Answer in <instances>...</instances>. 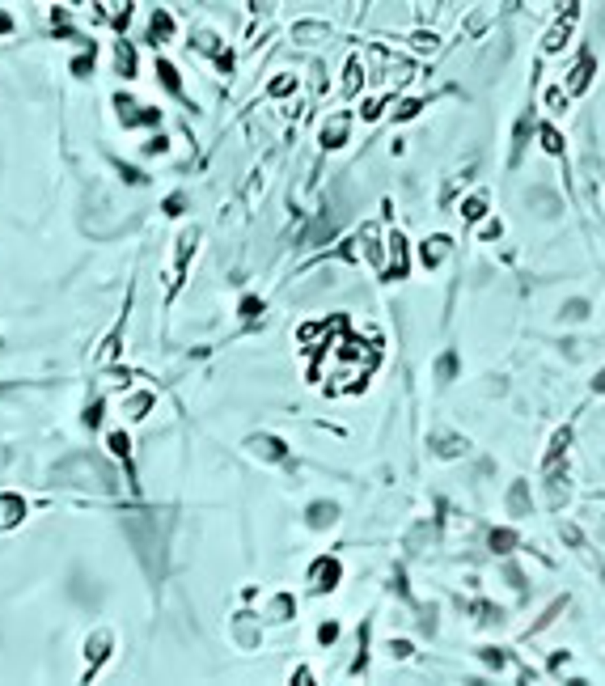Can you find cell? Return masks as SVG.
I'll list each match as a JSON object with an SVG mask.
<instances>
[{"mask_svg": "<svg viewBox=\"0 0 605 686\" xmlns=\"http://www.w3.org/2000/svg\"><path fill=\"white\" fill-rule=\"evenodd\" d=\"M563 318H571V322H576V318H589V301H567Z\"/></svg>", "mask_w": 605, "mask_h": 686, "instance_id": "37", "label": "cell"}, {"mask_svg": "<svg viewBox=\"0 0 605 686\" xmlns=\"http://www.w3.org/2000/svg\"><path fill=\"white\" fill-rule=\"evenodd\" d=\"M115 110H119V123L123 128H144V123H161V110L157 106H144L128 93H115Z\"/></svg>", "mask_w": 605, "mask_h": 686, "instance_id": "1", "label": "cell"}, {"mask_svg": "<svg viewBox=\"0 0 605 686\" xmlns=\"http://www.w3.org/2000/svg\"><path fill=\"white\" fill-rule=\"evenodd\" d=\"M313 38H331V26H322V21H300L296 43H313Z\"/></svg>", "mask_w": 605, "mask_h": 686, "instance_id": "18", "label": "cell"}, {"mask_svg": "<svg viewBox=\"0 0 605 686\" xmlns=\"http://www.w3.org/2000/svg\"><path fill=\"white\" fill-rule=\"evenodd\" d=\"M571 17H576V5H571V9H567V17H563V21H559V26H554V30H550V34H546V51H559V47H563V43H567V34H571Z\"/></svg>", "mask_w": 605, "mask_h": 686, "instance_id": "13", "label": "cell"}, {"mask_svg": "<svg viewBox=\"0 0 605 686\" xmlns=\"http://www.w3.org/2000/svg\"><path fill=\"white\" fill-rule=\"evenodd\" d=\"M26 500H21L17 492H5V496H0V530H13V525H21V521H26Z\"/></svg>", "mask_w": 605, "mask_h": 686, "instance_id": "4", "label": "cell"}, {"mask_svg": "<svg viewBox=\"0 0 605 686\" xmlns=\"http://www.w3.org/2000/svg\"><path fill=\"white\" fill-rule=\"evenodd\" d=\"M593 390H597V394H605V369H601V373L593 377Z\"/></svg>", "mask_w": 605, "mask_h": 686, "instance_id": "51", "label": "cell"}, {"mask_svg": "<svg viewBox=\"0 0 605 686\" xmlns=\"http://www.w3.org/2000/svg\"><path fill=\"white\" fill-rule=\"evenodd\" d=\"M390 652H394V657H411V644H407V640H394Z\"/></svg>", "mask_w": 605, "mask_h": 686, "instance_id": "46", "label": "cell"}, {"mask_svg": "<svg viewBox=\"0 0 605 686\" xmlns=\"http://www.w3.org/2000/svg\"><path fill=\"white\" fill-rule=\"evenodd\" d=\"M157 81H161L165 93H174V97L182 93V77H178V68H174L169 60H157Z\"/></svg>", "mask_w": 605, "mask_h": 686, "instance_id": "10", "label": "cell"}, {"mask_svg": "<svg viewBox=\"0 0 605 686\" xmlns=\"http://www.w3.org/2000/svg\"><path fill=\"white\" fill-rule=\"evenodd\" d=\"M106 445H110V453H115V458H132V436H128V432H110Z\"/></svg>", "mask_w": 605, "mask_h": 686, "instance_id": "24", "label": "cell"}, {"mask_svg": "<svg viewBox=\"0 0 605 686\" xmlns=\"http://www.w3.org/2000/svg\"><path fill=\"white\" fill-rule=\"evenodd\" d=\"M512 547H517V534H512V530H495V534H491V551H495V555H508Z\"/></svg>", "mask_w": 605, "mask_h": 686, "instance_id": "23", "label": "cell"}, {"mask_svg": "<svg viewBox=\"0 0 605 686\" xmlns=\"http://www.w3.org/2000/svg\"><path fill=\"white\" fill-rule=\"evenodd\" d=\"M538 136H542V149H546V153H563V136L554 132V128H542Z\"/></svg>", "mask_w": 605, "mask_h": 686, "instance_id": "28", "label": "cell"}, {"mask_svg": "<svg viewBox=\"0 0 605 686\" xmlns=\"http://www.w3.org/2000/svg\"><path fill=\"white\" fill-rule=\"evenodd\" d=\"M191 47H199V51H204V56H220V51H224V47H220V38H216L212 30H199Z\"/></svg>", "mask_w": 605, "mask_h": 686, "instance_id": "21", "label": "cell"}, {"mask_svg": "<svg viewBox=\"0 0 605 686\" xmlns=\"http://www.w3.org/2000/svg\"><path fill=\"white\" fill-rule=\"evenodd\" d=\"M508 508L517 512V517H525V512H529V487H525V479H517V483H512V492H508Z\"/></svg>", "mask_w": 605, "mask_h": 686, "instance_id": "17", "label": "cell"}, {"mask_svg": "<svg viewBox=\"0 0 605 686\" xmlns=\"http://www.w3.org/2000/svg\"><path fill=\"white\" fill-rule=\"evenodd\" d=\"M364 635H368V627H364V631H360V640H364ZM364 665H368V652H360V657H356V661H351V674H360V670H364Z\"/></svg>", "mask_w": 605, "mask_h": 686, "instance_id": "44", "label": "cell"}, {"mask_svg": "<svg viewBox=\"0 0 605 686\" xmlns=\"http://www.w3.org/2000/svg\"><path fill=\"white\" fill-rule=\"evenodd\" d=\"M335 521H339V504L335 500H313L309 512H305V525L309 530H326V525H335Z\"/></svg>", "mask_w": 605, "mask_h": 686, "instance_id": "6", "label": "cell"}, {"mask_svg": "<svg viewBox=\"0 0 605 686\" xmlns=\"http://www.w3.org/2000/svg\"><path fill=\"white\" fill-rule=\"evenodd\" d=\"M499 233H503V225H499V220H491V225L483 229V237H487V241H491V237H499Z\"/></svg>", "mask_w": 605, "mask_h": 686, "instance_id": "50", "label": "cell"}, {"mask_svg": "<svg viewBox=\"0 0 605 686\" xmlns=\"http://www.w3.org/2000/svg\"><path fill=\"white\" fill-rule=\"evenodd\" d=\"M115 68H119V72H123V77H128V81L136 77V51H132L128 43H119V47H115Z\"/></svg>", "mask_w": 605, "mask_h": 686, "instance_id": "15", "label": "cell"}, {"mask_svg": "<svg viewBox=\"0 0 605 686\" xmlns=\"http://www.w3.org/2000/svg\"><path fill=\"white\" fill-rule=\"evenodd\" d=\"M144 153H165V140H161V136H153V140L144 144Z\"/></svg>", "mask_w": 605, "mask_h": 686, "instance_id": "48", "label": "cell"}, {"mask_svg": "<svg viewBox=\"0 0 605 686\" xmlns=\"http://www.w3.org/2000/svg\"><path fill=\"white\" fill-rule=\"evenodd\" d=\"M72 72H77V77H89V72H93V51H85V56L72 60Z\"/></svg>", "mask_w": 605, "mask_h": 686, "instance_id": "34", "label": "cell"}, {"mask_svg": "<svg viewBox=\"0 0 605 686\" xmlns=\"http://www.w3.org/2000/svg\"><path fill=\"white\" fill-rule=\"evenodd\" d=\"M115 165H119V178L123 182H144V174H140L136 165H123V161H115Z\"/></svg>", "mask_w": 605, "mask_h": 686, "instance_id": "41", "label": "cell"}, {"mask_svg": "<svg viewBox=\"0 0 605 686\" xmlns=\"http://www.w3.org/2000/svg\"><path fill=\"white\" fill-rule=\"evenodd\" d=\"M419 110H423L419 97H407V102H398V106H394V115H398V119H415Z\"/></svg>", "mask_w": 605, "mask_h": 686, "instance_id": "30", "label": "cell"}, {"mask_svg": "<svg viewBox=\"0 0 605 686\" xmlns=\"http://www.w3.org/2000/svg\"><path fill=\"white\" fill-rule=\"evenodd\" d=\"M318 640H322V644H335V640H339V623H322V627H318Z\"/></svg>", "mask_w": 605, "mask_h": 686, "instance_id": "40", "label": "cell"}, {"mask_svg": "<svg viewBox=\"0 0 605 686\" xmlns=\"http://www.w3.org/2000/svg\"><path fill=\"white\" fill-rule=\"evenodd\" d=\"M411 43H415V47H423V51H427V47L436 51V34H432V30H415V34H411Z\"/></svg>", "mask_w": 605, "mask_h": 686, "instance_id": "39", "label": "cell"}, {"mask_svg": "<svg viewBox=\"0 0 605 686\" xmlns=\"http://www.w3.org/2000/svg\"><path fill=\"white\" fill-rule=\"evenodd\" d=\"M195 246H199V229H182L178 233V267H187V259H191Z\"/></svg>", "mask_w": 605, "mask_h": 686, "instance_id": "19", "label": "cell"}, {"mask_svg": "<svg viewBox=\"0 0 605 686\" xmlns=\"http://www.w3.org/2000/svg\"><path fill=\"white\" fill-rule=\"evenodd\" d=\"M432 449H436L440 458H458V453H466V440L453 436V432H440V436L432 440Z\"/></svg>", "mask_w": 605, "mask_h": 686, "instance_id": "12", "label": "cell"}, {"mask_svg": "<svg viewBox=\"0 0 605 686\" xmlns=\"http://www.w3.org/2000/svg\"><path fill=\"white\" fill-rule=\"evenodd\" d=\"M360 241H364V255H368L377 267H381V246H377V225H364V229H360Z\"/></svg>", "mask_w": 605, "mask_h": 686, "instance_id": "20", "label": "cell"}, {"mask_svg": "<svg viewBox=\"0 0 605 686\" xmlns=\"http://www.w3.org/2000/svg\"><path fill=\"white\" fill-rule=\"evenodd\" d=\"M292 85H296V77H275V81H271V97H284V93H292Z\"/></svg>", "mask_w": 605, "mask_h": 686, "instance_id": "35", "label": "cell"}, {"mask_svg": "<svg viewBox=\"0 0 605 686\" xmlns=\"http://www.w3.org/2000/svg\"><path fill=\"white\" fill-rule=\"evenodd\" d=\"M237 314H241V318H259V314H263V301H259V297H241Z\"/></svg>", "mask_w": 605, "mask_h": 686, "instance_id": "31", "label": "cell"}, {"mask_svg": "<svg viewBox=\"0 0 605 686\" xmlns=\"http://www.w3.org/2000/svg\"><path fill=\"white\" fill-rule=\"evenodd\" d=\"M271 619H275V623H284V619H292V598H288V593H280V598H275V602H271Z\"/></svg>", "mask_w": 605, "mask_h": 686, "instance_id": "26", "label": "cell"}, {"mask_svg": "<svg viewBox=\"0 0 605 686\" xmlns=\"http://www.w3.org/2000/svg\"><path fill=\"white\" fill-rule=\"evenodd\" d=\"M483 212H487V200H483V195H470V200L462 204V216H466V220H478Z\"/></svg>", "mask_w": 605, "mask_h": 686, "instance_id": "27", "label": "cell"}, {"mask_svg": "<svg viewBox=\"0 0 605 686\" xmlns=\"http://www.w3.org/2000/svg\"><path fill=\"white\" fill-rule=\"evenodd\" d=\"M182 208H187L182 195H169V200H165V216H182Z\"/></svg>", "mask_w": 605, "mask_h": 686, "instance_id": "42", "label": "cell"}, {"mask_svg": "<svg viewBox=\"0 0 605 686\" xmlns=\"http://www.w3.org/2000/svg\"><path fill=\"white\" fill-rule=\"evenodd\" d=\"M339 576H343V568H339V559H331V555H322V559L313 563V568H309V580H313V589H318V593L335 589Z\"/></svg>", "mask_w": 605, "mask_h": 686, "instance_id": "2", "label": "cell"}, {"mask_svg": "<svg viewBox=\"0 0 605 686\" xmlns=\"http://www.w3.org/2000/svg\"><path fill=\"white\" fill-rule=\"evenodd\" d=\"M148 407H153V394H132V399H128V415H136V420H140V415H148Z\"/></svg>", "mask_w": 605, "mask_h": 686, "instance_id": "29", "label": "cell"}, {"mask_svg": "<svg viewBox=\"0 0 605 686\" xmlns=\"http://www.w3.org/2000/svg\"><path fill=\"white\" fill-rule=\"evenodd\" d=\"M567 445H571V428H559V432L550 436V449H546V466H554V462L563 458V449H567Z\"/></svg>", "mask_w": 605, "mask_h": 686, "instance_id": "16", "label": "cell"}, {"mask_svg": "<svg viewBox=\"0 0 605 686\" xmlns=\"http://www.w3.org/2000/svg\"><path fill=\"white\" fill-rule=\"evenodd\" d=\"M246 445L254 449L259 458H267V462H288V445H284L280 436H267V432H263V436H250Z\"/></svg>", "mask_w": 605, "mask_h": 686, "instance_id": "5", "label": "cell"}, {"mask_svg": "<svg viewBox=\"0 0 605 686\" xmlns=\"http://www.w3.org/2000/svg\"><path fill=\"white\" fill-rule=\"evenodd\" d=\"M419 255H423V263H427V267H436V263L449 255V237H427Z\"/></svg>", "mask_w": 605, "mask_h": 686, "instance_id": "14", "label": "cell"}, {"mask_svg": "<svg viewBox=\"0 0 605 686\" xmlns=\"http://www.w3.org/2000/svg\"><path fill=\"white\" fill-rule=\"evenodd\" d=\"M483 661H487L491 670H503V665H508V657H503L499 648H483Z\"/></svg>", "mask_w": 605, "mask_h": 686, "instance_id": "38", "label": "cell"}, {"mask_svg": "<svg viewBox=\"0 0 605 686\" xmlns=\"http://www.w3.org/2000/svg\"><path fill=\"white\" fill-rule=\"evenodd\" d=\"M81 420H85V428H97V424H102V403L93 399V403L85 407V415H81Z\"/></svg>", "mask_w": 605, "mask_h": 686, "instance_id": "32", "label": "cell"}, {"mask_svg": "<svg viewBox=\"0 0 605 686\" xmlns=\"http://www.w3.org/2000/svg\"><path fill=\"white\" fill-rule=\"evenodd\" d=\"M436 373H440V377L449 381L453 373H458V356H453V352H444V356H440V364H436Z\"/></svg>", "mask_w": 605, "mask_h": 686, "instance_id": "33", "label": "cell"}, {"mask_svg": "<svg viewBox=\"0 0 605 686\" xmlns=\"http://www.w3.org/2000/svg\"><path fill=\"white\" fill-rule=\"evenodd\" d=\"M347 123H351L347 115H335V119H326V123H322V149H339V144L347 140Z\"/></svg>", "mask_w": 605, "mask_h": 686, "instance_id": "8", "label": "cell"}, {"mask_svg": "<svg viewBox=\"0 0 605 686\" xmlns=\"http://www.w3.org/2000/svg\"><path fill=\"white\" fill-rule=\"evenodd\" d=\"M360 115H364V119H377V115H381V102H364Z\"/></svg>", "mask_w": 605, "mask_h": 686, "instance_id": "47", "label": "cell"}, {"mask_svg": "<svg viewBox=\"0 0 605 686\" xmlns=\"http://www.w3.org/2000/svg\"><path fill=\"white\" fill-rule=\"evenodd\" d=\"M110 657V631L106 627H97L93 635H89V640H85V661H89V678L97 674V670H102V661Z\"/></svg>", "mask_w": 605, "mask_h": 686, "instance_id": "3", "label": "cell"}, {"mask_svg": "<svg viewBox=\"0 0 605 686\" xmlns=\"http://www.w3.org/2000/svg\"><path fill=\"white\" fill-rule=\"evenodd\" d=\"M169 34H174V17H169L165 9H157L153 21H148V38H153V43H165Z\"/></svg>", "mask_w": 605, "mask_h": 686, "instance_id": "11", "label": "cell"}, {"mask_svg": "<svg viewBox=\"0 0 605 686\" xmlns=\"http://www.w3.org/2000/svg\"><path fill=\"white\" fill-rule=\"evenodd\" d=\"M593 68H597V64H593V56L584 51V56H580V64L571 68V81H567V93H584V89H589V81H593Z\"/></svg>", "mask_w": 605, "mask_h": 686, "instance_id": "9", "label": "cell"}, {"mask_svg": "<svg viewBox=\"0 0 605 686\" xmlns=\"http://www.w3.org/2000/svg\"><path fill=\"white\" fill-rule=\"evenodd\" d=\"M407 276V237L402 233H390V267H385V280H402Z\"/></svg>", "mask_w": 605, "mask_h": 686, "instance_id": "7", "label": "cell"}, {"mask_svg": "<svg viewBox=\"0 0 605 686\" xmlns=\"http://www.w3.org/2000/svg\"><path fill=\"white\" fill-rule=\"evenodd\" d=\"M546 102H550V110H567V106H563V102H567V89H550Z\"/></svg>", "mask_w": 605, "mask_h": 686, "instance_id": "43", "label": "cell"}, {"mask_svg": "<svg viewBox=\"0 0 605 686\" xmlns=\"http://www.w3.org/2000/svg\"><path fill=\"white\" fill-rule=\"evenodd\" d=\"M9 30H13V13L0 9V34H9Z\"/></svg>", "mask_w": 605, "mask_h": 686, "instance_id": "49", "label": "cell"}, {"mask_svg": "<svg viewBox=\"0 0 605 686\" xmlns=\"http://www.w3.org/2000/svg\"><path fill=\"white\" fill-rule=\"evenodd\" d=\"M233 631H237V640H241V648H254V619H250V615H237Z\"/></svg>", "mask_w": 605, "mask_h": 686, "instance_id": "22", "label": "cell"}, {"mask_svg": "<svg viewBox=\"0 0 605 686\" xmlns=\"http://www.w3.org/2000/svg\"><path fill=\"white\" fill-rule=\"evenodd\" d=\"M360 60H347V77H343V93H360Z\"/></svg>", "mask_w": 605, "mask_h": 686, "instance_id": "25", "label": "cell"}, {"mask_svg": "<svg viewBox=\"0 0 605 686\" xmlns=\"http://www.w3.org/2000/svg\"><path fill=\"white\" fill-rule=\"evenodd\" d=\"M216 68H220V72H233V51H220V56H216Z\"/></svg>", "mask_w": 605, "mask_h": 686, "instance_id": "45", "label": "cell"}, {"mask_svg": "<svg viewBox=\"0 0 605 686\" xmlns=\"http://www.w3.org/2000/svg\"><path fill=\"white\" fill-rule=\"evenodd\" d=\"M525 140H529V119H521V123H517V144H512V161L521 157V149H525Z\"/></svg>", "mask_w": 605, "mask_h": 686, "instance_id": "36", "label": "cell"}]
</instances>
